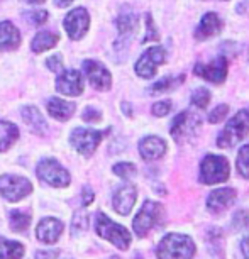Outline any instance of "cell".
<instances>
[{
  "instance_id": "cell-5",
  "label": "cell",
  "mask_w": 249,
  "mask_h": 259,
  "mask_svg": "<svg viewBox=\"0 0 249 259\" xmlns=\"http://www.w3.org/2000/svg\"><path fill=\"white\" fill-rule=\"evenodd\" d=\"M161 217H163V205L148 200V202H144L139 213L134 217V224H133L134 232L138 236L144 237L151 229H154L161 222Z\"/></svg>"
},
{
  "instance_id": "cell-16",
  "label": "cell",
  "mask_w": 249,
  "mask_h": 259,
  "mask_svg": "<svg viewBox=\"0 0 249 259\" xmlns=\"http://www.w3.org/2000/svg\"><path fill=\"white\" fill-rule=\"evenodd\" d=\"M136 197H138V192H136L134 185H124V187H120L114 195L115 212H119L120 215H128L134 207Z\"/></svg>"
},
{
  "instance_id": "cell-2",
  "label": "cell",
  "mask_w": 249,
  "mask_h": 259,
  "mask_svg": "<svg viewBox=\"0 0 249 259\" xmlns=\"http://www.w3.org/2000/svg\"><path fill=\"white\" fill-rule=\"evenodd\" d=\"M249 134V109L237 112L217 138L219 148H234L239 141H242Z\"/></svg>"
},
{
  "instance_id": "cell-39",
  "label": "cell",
  "mask_w": 249,
  "mask_h": 259,
  "mask_svg": "<svg viewBox=\"0 0 249 259\" xmlns=\"http://www.w3.org/2000/svg\"><path fill=\"white\" fill-rule=\"evenodd\" d=\"M146 24H148V36L143 39V42H148V41H151V39H158V32L153 29V21H151L149 14L146 16Z\"/></svg>"
},
{
  "instance_id": "cell-24",
  "label": "cell",
  "mask_w": 249,
  "mask_h": 259,
  "mask_svg": "<svg viewBox=\"0 0 249 259\" xmlns=\"http://www.w3.org/2000/svg\"><path fill=\"white\" fill-rule=\"evenodd\" d=\"M58 34L51 32V31H43V32H37L36 37L32 39V51L34 53H43V51H48L51 50V48L56 46L58 42Z\"/></svg>"
},
{
  "instance_id": "cell-18",
  "label": "cell",
  "mask_w": 249,
  "mask_h": 259,
  "mask_svg": "<svg viewBox=\"0 0 249 259\" xmlns=\"http://www.w3.org/2000/svg\"><path fill=\"white\" fill-rule=\"evenodd\" d=\"M61 232H63V224L60 221H56V219H51V217L43 219V221L39 222L37 231H36L39 241H43L46 244L56 242L58 239H60Z\"/></svg>"
},
{
  "instance_id": "cell-14",
  "label": "cell",
  "mask_w": 249,
  "mask_h": 259,
  "mask_svg": "<svg viewBox=\"0 0 249 259\" xmlns=\"http://www.w3.org/2000/svg\"><path fill=\"white\" fill-rule=\"evenodd\" d=\"M56 90L63 95L78 97L83 94V76L80 71L68 70L56 78Z\"/></svg>"
},
{
  "instance_id": "cell-22",
  "label": "cell",
  "mask_w": 249,
  "mask_h": 259,
  "mask_svg": "<svg viewBox=\"0 0 249 259\" xmlns=\"http://www.w3.org/2000/svg\"><path fill=\"white\" fill-rule=\"evenodd\" d=\"M75 109L76 107L73 102H66L61 99H51L48 102V112H50L56 120H63V122L68 120L73 115Z\"/></svg>"
},
{
  "instance_id": "cell-42",
  "label": "cell",
  "mask_w": 249,
  "mask_h": 259,
  "mask_svg": "<svg viewBox=\"0 0 249 259\" xmlns=\"http://www.w3.org/2000/svg\"><path fill=\"white\" fill-rule=\"evenodd\" d=\"M241 251H242L244 259H249V236H246L241 241Z\"/></svg>"
},
{
  "instance_id": "cell-43",
  "label": "cell",
  "mask_w": 249,
  "mask_h": 259,
  "mask_svg": "<svg viewBox=\"0 0 249 259\" xmlns=\"http://www.w3.org/2000/svg\"><path fill=\"white\" fill-rule=\"evenodd\" d=\"M55 4L58 7H66V6H70V4H71V0H55Z\"/></svg>"
},
{
  "instance_id": "cell-7",
  "label": "cell",
  "mask_w": 249,
  "mask_h": 259,
  "mask_svg": "<svg viewBox=\"0 0 249 259\" xmlns=\"http://www.w3.org/2000/svg\"><path fill=\"white\" fill-rule=\"evenodd\" d=\"M36 173L41 182L51 185V187L63 188L70 185V173L55 159H43L37 164Z\"/></svg>"
},
{
  "instance_id": "cell-8",
  "label": "cell",
  "mask_w": 249,
  "mask_h": 259,
  "mask_svg": "<svg viewBox=\"0 0 249 259\" xmlns=\"http://www.w3.org/2000/svg\"><path fill=\"white\" fill-rule=\"evenodd\" d=\"M32 192V185L27 178L17 175H4L0 177V195L9 202H19Z\"/></svg>"
},
{
  "instance_id": "cell-33",
  "label": "cell",
  "mask_w": 249,
  "mask_h": 259,
  "mask_svg": "<svg viewBox=\"0 0 249 259\" xmlns=\"http://www.w3.org/2000/svg\"><path fill=\"white\" fill-rule=\"evenodd\" d=\"M234 229H249V210H239L234 215Z\"/></svg>"
},
{
  "instance_id": "cell-26",
  "label": "cell",
  "mask_w": 249,
  "mask_h": 259,
  "mask_svg": "<svg viewBox=\"0 0 249 259\" xmlns=\"http://www.w3.org/2000/svg\"><path fill=\"white\" fill-rule=\"evenodd\" d=\"M24 247L19 242L0 239V259H21Z\"/></svg>"
},
{
  "instance_id": "cell-29",
  "label": "cell",
  "mask_w": 249,
  "mask_h": 259,
  "mask_svg": "<svg viewBox=\"0 0 249 259\" xmlns=\"http://www.w3.org/2000/svg\"><path fill=\"white\" fill-rule=\"evenodd\" d=\"M236 166H237V171L241 177L249 178V144L242 146V148L239 149Z\"/></svg>"
},
{
  "instance_id": "cell-44",
  "label": "cell",
  "mask_w": 249,
  "mask_h": 259,
  "mask_svg": "<svg viewBox=\"0 0 249 259\" xmlns=\"http://www.w3.org/2000/svg\"><path fill=\"white\" fill-rule=\"evenodd\" d=\"M27 4H43L45 0H26Z\"/></svg>"
},
{
  "instance_id": "cell-12",
  "label": "cell",
  "mask_w": 249,
  "mask_h": 259,
  "mask_svg": "<svg viewBox=\"0 0 249 259\" xmlns=\"http://www.w3.org/2000/svg\"><path fill=\"white\" fill-rule=\"evenodd\" d=\"M81 68L94 89H97V90H109L110 89V83H112L110 73L102 63L94 61V60H85L81 63Z\"/></svg>"
},
{
  "instance_id": "cell-3",
  "label": "cell",
  "mask_w": 249,
  "mask_h": 259,
  "mask_svg": "<svg viewBox=\"0 0 249 259\" xmlns=\"http://www.w3.org/2000/svg\"><path fill=\"white\" fill-rule=\"evenodd\" d=\"M95 231L100 237L110 241L114 246H117L122 251L129 247L131 244V234L126 227L119 226V224L112 222L105 213L99 212L95 215Z\"/></svg>"
},
{
  "instance_id": "cell-34",
  "label": "cell",
  "mask_w": 249,
  "mask_h": 259,
  "mask_svg": "<svg viewBox=\"0 0 249 259\" xmlns=\"http://www.w3.org/2000/svg\"><path fill=\"white\" fill-rule=\"evenodd\" d=\"M227 112H229V107L227 105H219L216 107L211 114H209V122H212V124H217V122H221L226 119V115H227Z\"/></svg>"
},
{
  "instance_id": "cell-30",
  "label": "cell",
  "mask_w": 249,
  "mask_h": 259,
  "mask_svg": "<svg viewBox=\"0 0 249 259\" xmlns=\"http://www.w3.org/2000/svg\"><path fill=\"white\" fill-rule=\"evenodd\" d=\"M211 102V92L207 89H197L192 94V104L198 109H205Z\"/></svg>"
},
{
  "instance_id": "cell-28",
  "label": "cell",
  "mask_w": 249,
  "mask_h": 259,
  "mask_svg": "<svg viewBox=\"0 0 249 259\" xmlns=\"http://www.w3.org/2000/svg\"><path fill=\"white\" fill-rule=\"evenodd\" d=\"M29 222H31V213L24 212V210H12L11 212V227L12 231L16 232H22L29 227Z\"/></svg>"
},
{
  "instance_id": "cell-25",
  "label": "cell",
  "mask_w": 249,
  "mask_h": 259,
  "mask_svg": "<svg viewBox=\"0 0 249 259\" xmlns=\"http://www.w3.org/2000/svg\"><path fill=\"white\" fill-rule=\"evenodd\" d=\"M117 29H119L122 37H129L133 36V32H136L138 29V17L133 12H126L117 19Z\"/></svg>"
},
{
  "instance_id": "cell-41",
  "label": "cell",
  "mask_w": 249,
  "mask_h": 259,
  "mask_svg": "<svg viewBox=\"0 0 249 259\" xmlns=\"http://www.w3.org/2000/svg\"><path fill=\"white\" fill-rule=\"evenodd\" d=\"M92 202H94V192L89 187H85L83 188V205H90Z\"/></svg>"
},
{
  "instance_id": "cell-1",
  "label": "cell",
  "mask_w": 249,
  "mask_h": 259,
  "mask_svg": "<svg viewBox=\"0 0 249 259\" xmlns=\"http://www.w3.org/2000/svg\"><path fill=\"white\" fill-rule=\"evenodd\" d=\"M158 259H192L195 256V242L185 234H166L156 249Z\"/></svg>"
},
{
  "instance_id": "cell-40",
  "label": "cell",
  "mask_w": 249,
  "mask_h": 259,
  "mask_svg": "<svg viewBox=\"0 0 249 259\" xmlns=\"http://www.w3.org/2000/svg\"><path fill=\"white\" fill-rule=\"evenodd\" d=\"M58 256H60V251L50 249V251H39L36 254V259H56Z\"/></svg>"
},
{
  "instance_id": "cell-13",
  "label": "cell",
  "mask_w": 249,
  "mask_h": 259,
  "mask_svg": "<svg viewBox=\"0 0 249 259\" xmlns=\"http://www.w3.org/2000/svg\"><path fill=\"white\" fill-rule=\"evenodd\" d=\"M195 75L202 76L212 83H222L227 76V58H217L212 63H198L193 68Z\"/></svg>"
},
{
  "instance_id": "cell-45",
  "label": "cell",
  "mask_w": 249,
  "mask_h": 259,
  "mask_svg": "<svg viewBox=\"0 0 249 259\" xmlns=\"http://www.w3.org/2000/svg\"><path fill=\"white\" fill-rule=\"evenodd\" d=\"M110 259H120V257H117V256H112Z\"/></svg>"
},
{
  "instance_id": "cell-32",
  "label": "cell",
  "mask_w": 249,
  "mask_h": 259,
  "mask_svg": "<svg viewBox=\"0 0 249 259\" xmlns=\"http://www.w3.org/2000/svg\"><path fill=\"white\" fill-rule=\"evenodd\" d=\"M114 173L120 178H131L136 175V166L131 163H119L114 166Z\"/></svg>"
},
{
  "instance_id": "cell-17",
  "label": "cell",
  "mask_w": 249,
  "mask_h": 259,
  "mask_svg": "<svg viewBox=\"0 0 249 259\" xmlns=\"http://www.w3.org/2000/svg\"><path fill=\"white\" fill-rule=\"evenodd\" d=\"M221 31H222L221 17L214 12H209V14H205V16L202 17V21H200L197 31H195V37H197L198 41H203V39L217 36Z\"/></svg>"
},
{
  "instance_id": "cell-10",
  "label": "cell",
  "mask_w": 249,
  "mask_h": 259,
  "mask_svg": "<svg viewBox=\"0 0 249 259\" xmlns=\"http://www.w3.org/2000/svg\"><path fill=\"white\" fill-rule=\"evenodd\" d=\"M164 50L159 46L149 48L143 56L139 58V61L136 63V73L143 78H153L156 75V68L164 63Z\"/></svg>"
},
{
  "instance_id": "cell-27",
  "label": "cell",
  "mask_w": 249,
  "mask_h": 259,
  "mask_svg": "<svg viewBox=\"0 0 249 259\" xmlns=\"http://www.w3.org/2000/svg\"><path fill=\"white\" fill-rule=\"evenodd\" d=\"M185 81V76L183 75H178V76H164L161 78L159 81H156L153 87H151V94H163V92H168V90H173L180 87L182 83Z\"/></svg>"
},
{
  "instance_id": "cell-23",
  "label": "cell",
  "mask_w": 249,
  "mask_h": 259,
  "mask_svg": "<svg viewBox=\"0 0 249 259\" xmlns=\"http://www.w3.org/2000/svg\"><path fill=\"white\" fill-rule=\"evenodd\" d=\"M19 138V129L11 122L0 120V153L7 151Z\"/></svg>"
},
{
  "instance_id": "cell-20",
  "label": "cell",
  "mask_w": 249,
  "mask_h": 259,
  "mask_svg": "<svg viewBox=\"0 0 249 259\" xmlns=\"http://www.w3.org/2000/svg\"><path fill=\"white\" fill-rule=\"evenodd\" d=\"M21 45V34L11 21L0 22V50H14Z\"/></svg>"
},
{
  "instance_id": "cell-19",
  "label": "cell",
  "mask_w": 249,
  "mask_h": 259,
  "mask_svg": "<svg viewBox=\"0 0 249 259\" xmlns=\"http://www.w3.org/2000/svg\"><path fill=\"white\" fill-rule=\"evenodd\" d=\"M139 153L146 161L159 159L166 153V144L163 139L156 138V136H149V138H144L139 143Z\"/></svg>"
},
{
  "instance_id": "cell-6",
  "label": "cell",
  "mask_w": 249,
  "mask_h": 259,
  "mask_svg": "<svg viewBox=\"0 0 249 259\" xmlns=\"http://www.w3.org/2000/svg\"><path fill=\"white\" fill-rule=\"evenodd\" d=\"M200 117H197L193 112L185 110L180 112V114L175 117L172 122V138L177 141V143H185V141L192 139L195 134H197L198 127H200Z\"/></svg>"
},
{
  "instance_id": "cell-35",
  "label": "cell",
  "mask_w": 249,
  "mask_h": 259,
  "mask_svg": "<svg viewBox=\"0 0 249 259\" xmlns=\"http://www.w3.org/2000/svg\"><path fill=\"white\" fill-rule=\"evenodd\" d=\"M26 17L34 24V26H41V24H45L48 21V12L43 11V9H39V11H32V12L26 14Z\"/></svg>"
},
{
  "instance_id": "cell-9",
  "label": "cell",
  "mask_w": 249,
  "mask_h": 259,
  "mask_svg": "<svg viewBox=\"0 0 249 259\" xmlns=\"http://www.w3.org/2000/svg\"><path fill=\"white\" fill-rule=\"evenodd\" d=\"M105 136V133H100V131H94V129H75L70 136V141L78 153L83 156H92L94 151L97 149V146L102 141V138Z\"/></svg>"
},
{
  "instance_id": "cell-31",
  "label": "cell",
  "mask_w": 249,
  "mask_h": 259,
  "mask_svg": "<svg viewBox=\"0 0 249 259\" xmlns=\"http://www.w3.org/2000/svg\"><path fill=\"white\" fill-rule=\"evenodd\" d=\"M87 227H89V215H87V212L80 210V212H76L75 215H73L71 231L73 232H83V231H87Z\"/></svg>"
},
{
  "instance_id": "cell-4",
  "label": "cell",
  "mask_w": 249,
  "mask_h": 259,
  "mask_svg": "<svg viewBox=\"0 0 249 259\" xmlns=\"http://www.w3.org/2000/svg\"><path fill=\"white\" fill-rule=\"evenodd\" d=\"M229 178V163L226 158L217 154L205 156L200 164V182L203 185L222 183Z\"/></svg>"
},
{
  "instance_id": "cell-37",
  "label": "cell",
  "mask_w": 249,
  "mask_h": 259,
  "mask_svg": "<svg viewBox=\"0 0 249 259\" xmlns=\"http://www.w3.org/2000/svg\"><path fill=\"white\" fill-rule=\"evenodd\" d=\"M48 68L53 71V73H60L61 68H63V61H61V55H53L51 58H48L46 61Z\"/></svg>"
},
{
  "instance_id": "cell-36",
  "label": "cell",
  "mask_w": 249,
  "mask_h": 259,
  "mask_svg": "<svg viewBox=\"0 0 249 259\" xmlns=\"http://www.w3.org/2000/svg\"><path fill=\"white\" fill-rule=\"evenodd\" d=\"M172 110V102L170 100H163V102H156L153 105V114L156 117H164L168 115V112Z\"/></svg>"
},
{
  "instance_id": "cell-21",
  "label": "cell",
  "mask_w": 249,
  "mask_h": 259,
  "mask_svg": "<svg viewBox=\"0 0 249 259\" xmlns=\"http://www.w3.org/2000/svg\"><path fill=\"white\" fill-rule=\"evenodd\" d=\"M22 120L26 122V125L32 131L34 134L43 136L46 133V129H48V124H46L45 117H43L41 112H39L36 107H32V105L24 107V109H22Z\"/></svg>"
},
{
  "instance_id": "cell-11",
  "label": "cell",
  "mask_w": 249,
  "mask_h": 259,
  "mask_svg": "<svg viewBox=\"0 0 249 259\" xmlns=\"http://www.w3.org/2000/svg\"><path fill=\"white\" fill-rule=\"evenodd\" d=\"M89 26H90V17H89V12L83 7L73 9L65 17V29L68 32V36L71 39H75V41L85 36L87 31H89Z\"/></svg>"
},
{
  "instance_id": "cell-15",
  "label": "cell",
  "mask_w": 249,
  "mask_h": 259,
  "mask_svg": "<svg viewBox=\"0 0 249 259\" xmlns=\"http://www.w3.org/2000/svg\"><path fill=\"white\" fill-rule=\"evenodd\" d=\"M236 190L234 188H219L209 195L207 198V208L214 213H219L222 210L229 208L231 205L236 202Z\"/></svg>"
},
{
  "instance_id": "cell-38",
  "label": "cell",
  "mask_w": 249,
  "mask_h": 259,
  "mask_svg": "<svg viewBox=\"0 0 249 259\" xmlns=\"http://www.w3.org/2000/svg\"><path fill=\"white\" fill-rule=\"evenodd\" d=\"M81 119L87 120V122H99L100 120V112L94 109V107H87L81 114Z\"/></svg>"
}]
</instances>
